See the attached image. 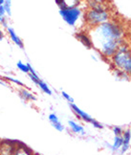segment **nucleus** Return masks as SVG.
Returning a JSON list of instances; mask_svg holds the SVG:
<instances>
[{"label":"nucleus","mask_w":131,"mask_h":155,"mask_svg":"<svg viewBox=\"0 0 131 155\" xmlns=\"http://www.w3.org/2000/svg\"><path fill=\"white\" fill-rule=\"evenodd\" d=\"M94 49L109 61L120 45L126 40V31L120 21L110 19L94 28L87 29Z\"/></svg>","instance_id":"1"},{"label":"nucleus","mask_w":131,"mask_h":155,"mask_svg":"<svg viewBox=\"0 0 131 155\" xmlns=\"http://www.w3.org/2000/svg\"><path fill=\"white\" fill-rule=\"evenodd\" d=\"M110 19L111 15L106 5H99L93 8H87L83 13V22L87 29L94 28Z\"/></svg>","instance_id":"2"},{"label":"nucleus","mask_w":131,"mask_h":155,"mask_svg":"<svg viewBox=\"0 0 131 155\" xmlns=\"http://www.w3.org/2000/svg\"><path fill=\"white\" fill-rule=\"evenodd\" d=\"M109 63L131 77V51L129 42L126 39L120 45L116 53L109 59Z\"/></svg>","instance_id":"3"},{"label":"nucleus","mask_w":131,"mask_h":155,"mask_svg":"<svg viewBox=\"0 0 131 155\" xmlns=\"http://www.w3.org/2000/svg\"><path fill=\"white\" fill-rule=\"evenodd\" d=\"M59 15L64 20L65 23L71 27H75L79 20L83 17V12L80 7L68 8V9H59Z\"/></svg>","instance_id":"4"},{"label":"nucleus","mask_w":131,"mask_h":155,"mask_svg":"<svg viewBox=\"0 0 131 155\" xmlns=\"http://www.w3.org/2000/svg\"><path fill=\"white\" fill-rule=\"evenodd\" d=\"M18 141L3 140L0 141V155H14Z\"/></svg>","instance_id":"5"},{"label":"nucleus","mask_w":131,"mask_h":155,"mask_svg":"<svg viewBox=\"0 0 131 155\" xmlns=\"http://www.w3.org/2000/svg\"><path fill=\"white\" fill-rule=\"evenodd\" d=\"M69 105H70L71 110H72L73 113L76 115V117L78 118V119H80V121L84 122V123H87V124H90L93 121L94 118L89 115L87 112H85V111H83L82 109H80L77 104H69Z\"/></svg>","instance_id":"6"},{"label":"nucleus","mask_w":131,"mask_h":155,"mask_svg":"<svg viewBox=\"0 0 131 155\" xmlns=\"http://www.w3.org/2000/svg\"><path fill=\"white\" fill-rule=\"evenodd\" d=\"M75 38L78 39L80 42L87 48L88 50H91L94 49V46H93V42H92V39L89 35L87 30L86 31H80V32H77L75 35Z\"/></svg>","instance_id":"7"},{"label":"nucleus","mask_w":131,"mask_h":155,"mask_svg":"<svg viewBox=\"0 0 131 155\" xmlns=\"http://www.w3.org/2000/svg\"><path fill=\"white\" fill-rule=\"evenodd\" d=\"M130 145H131V129L130 128H126L123 130V146L120 150L121 155L126 154L130 148Z\"/></svg>","instance_id":"8"},{"label":"nucleus","mask_w":131,"mask_h":155,"mask_svg":"<svg viewBox=\"0 0 131 155\" xmlns=\"http://www.w3.org/2000/svg\"><path fill=\"white\" fill-rule=\"evenodd\" d=\"M68 127L70 128V130L76 135H80V136H84L86 134V130L84 128V127L80 124V123L76 122L74 120H68L67 122Z\"/></svg>","instance_id":"9"},{"label":"nucleus","mask_w":131,"mask_h":155,"mask_svg":"<svg viewBox=\"0 0 131 155\" xmlns=\"http://www.w3.org/2000/svg\"><path fill=\"white\" fill-rule=\"evenodd\" d=\"M48 120H49V123L51 124V126L57 131H58V132H62V131L65 130L64 124L59 120V118L57 117L56 113H50L48 115Z\"/></svg>","instance_id":"10"},{"label":"nucleus","mask_w":131,"mask_h":155,"mask_svg":"<svg viewBox=\"0 0 131 155\" xmlns=\"http://www.w3.org/2000/svg\"><path fill=\"white\" fill-rule=\"evenodd\" d=\"M110 70H111L113 77L119 81H129L131 80V77L129 75H127L126 72H123V71L114 67L112 64H110Z\"/></svg>","instance_id":"11"},{"label":"nucleus","mask_w":131,"mask_h":155,"mask_svg":"<svg viewBox=\"0 0 131 155\" xmlns=\"http://www.w3.org/2000/svg\"><path fill=\"white\" fill-rule=\"evenodd\" d=\"M59 9H68L80 7L81 0H55Z\"/></svg>","instance_id":"12"},{"label":"nucleus","mask_w":131,"mask_h":155,"mask_svg":"<svg viewBox=\"0 0 131 155\" xmlns=\"http://www.w3.org/2000/svg\"><path fill=\"white\" fill-rule=\"evenodd\" d=\"M7 33L9 35V37L11 38V40L13 41V42L16 45V46H18L20 49H24V43H23V41L22 39L18 37V35L16 34V32L15 31V29L13 27H8L7 29Z\"/></svg>","instance_id":"13"},{"label":"nucleus","mask_w":131,"mask_h":155,"mask_svg":"<svg viewBox=\"0 0 131 155\" xmlns=\"http://www.w3.org/2000/svg\"><path fill=\"white\" fill-rule=\"evenodd\" d=\"M17 93H18L19 97L23 101H25V102H34V101H37L35 95H34L31 91H29L28 89H26L25 87L19 88Z\"/></svg>","instance_id":"14"},{"label":"nucleus","mask_w":131,"mask_h":155,"mask_svg":"<svg viewBox=\"0 0 131 155\" xmlns=\"http://www.w3.org/2000/svg\"><path fill=\"white\" fill-rule=\"evenodd\" d=\"M122 146H123V136H114V137H113L112 144H110V145L108 144L109 150L113 153L120 152Z\"/></svg>","instance_id":"15"},{"label":"nucleus","mask_w":131,"mask_h":155,"mask_svg":"<svg viewBox=\"0 0 131 155\" xmlns=\"http://www.w3.org/2000/svg\"><path fill=\"white\" fill-rule=\"evenodd\" d=\"M14 155H34V152L25 144L18 142Z\"/></svg>","instance_id":"16"},{"label":"nucleus","mask_w":131,"mask_h":155,"mask_svg":"<svg viewBox=\"0 0 131 155\" xmlns=\"http://www.w3.org/2000/svg\"><path fill=\"white\" fill-rule=\"evenodd\" d=\"M0 25H1L3 28H6V29L9 27L7 14H6V11H5L3 6H0Z\"/></svg>","instance_id":"17"},{"label":"nucleus","mask_w":131,"mask_h":155,"mask_svg":"<svg viewBox=\"0 0 131 155\" xmlns=\"http://www.w3.org/2000/svg\"><path fill=\"white\" fill-rule=\"evenodd\" d=\"M30 66H31V64H30L29 62L24 63L21 61H18L16 62L17 69H18L20 72L24 73V74H29V72H30Z\"/></svg>","instance_id":"18"},{"label":"nucleus","mask_w":131,"mask_h":155,"mask_svg":"<svg viewBox=\"0 0 131 155\" xmlns=\"http://www.w3.org/2000/svg\"><path fill=\"white\" fill-rule=\"evenodd\" d=\"M28 76H29V78H30V80H31L34 84H38V82L40 81V78H39V76L38 75V73L35 72V70L32 67V65L30 66V72H29V74H28Z\"/></svg>","instance_id":"19"},{"label":"nucleus","mask_w":131,"mask_h":155,"mask_svg":"<svg viewBox=\"0 0 131 155\" xmlns=\"http://www.w3.org/2000/svg\"><path fill=\"white\" fill-rule=\"evenodd\" d=\"M38 86L39 87V89H40V90L42 91L43 93H45L46 95H48V96H52L53 92H52V90H51V88L49 87V85L47 84V83H46L44 81L40 80V81L38 82Z\"/></svg>","instance_id":"20"},{"label":"nucleus","mask_w":131,"mask_h":155,"mask_svg":"<svg viewBox=\"0 0 131 155\" xmlns=\"http://www.w3.org/2000/svg\"><path fill=\"white\" fill-rule=\"evenodd\" d=\"M87 8H93L99 5H106L107 0H85Z\"/></svg>","instance_id":"21"},{"label":"nucleus","mask_w":131,"mask_h":155,"mask_svg":"<svg viewBox=\"0 0 131 155\" xmlns=\"http://www.w3.org/2000/svg\"><path fill=\"white\" fill-rule=\"evenodd\" d=\"M3 79L6 80V81H8L13 82V83H15V84L18 85V86H20V87H26V85H25V83H24V82H22L21 81L15 79V78H11V77L5 76V77H3Z\"/></svg>","instance_id":"22"},{"label":"nucleus","mask_w":131,"mask_h":155,"mask_svg":"<svg viewBox=\"0 0 131 155\" xmlns=\"http://www.w3.org/2000/svg\"><path fill=\"white\" fill-rule=\"evenodd\" d=\"M111 130H112V133L114 136H123L124 129L120 126H113Z\"/></svg>","instance_id":"23"},{"label":"nucleus","mask_w":131,"mask_h":155,"mask_svg":"<svg viewBox=\"0 0 131 155\" xmlns=\"http://www.w3.org/2000/svg\"><path fill=\"white\" fill-rule=\"evenodd\" d=\"M3 7L6 11V14L10 17L11 15V0H5Z\"/></svg>","instance_id":"24"},{"label":"nucleus","mask_w":131,"mask_h":155,"mask_svg":"<svg viewBox=\"0 0 131 155\" xmlns=\"http://www.w3.org/2000/svg\"><path fill=\"white\" fill-rule=\"evenodd\" d=\"M90 124L91 126L94 127V128H96V129H99V130H103V128H104V126L103 124L100 123V122H99L98 120H96V119H93V121L90 123Z\"/></svg>","instance_id":"25"},{"label":"nucleus","mask_w":131,"mask_h":155,"mask_svg":"<svg viewBox=\"0 0 131 155\" xmlns=\"http://www.w3.org/2000/svg\"><path fill=\"white\" fill-rule=\"evenodd\" d=\"M61 96L62 98L66 101V102L68 104H74V99L70 96V95L67 93V92H65V91H61Z\"/></svg>","instance_id":"26"},{"label":"nucleus","mask_w":131,"mask_h":155,"mask_svg":"<svg viewBox=\"0 0 131 155\" xmlns=\"http://www.w3.org/2000/svg\"><path fill=\"white\" fill-rule=\"evenodd\" d=\"M2 26L0 25V41H2L3 39H4V33H3V31H2V28H1Z\"/></svg>","instance_id":"27"},{"label":"nucleus","mask_w":131,"mask_h":155,"mask_svg":"<svg viewBox=\"0 0 131 155\" xmlns=\"http://www.w3.org/2000/svg\"><path fill=\"white\" fill-rule=\"evenodd\" d=\"M0 85H3V86H6V82L3 81L2 80H0Z\"/></svg>","instance_id":"28"},{"label":"nucleus","mask_w":131,"mask_h":155,"mask_svg":"<svg viewBox=\"0 0 131 155\" xmlns=\"http://www.w3.org/2000/svg\"><path fill=\"white\" fill-rule=\"evenodd\" d=\"M5 3V0H0V6H3Z\"/></svg>","instance_id":"29"},{"label":"nucleus","mask_w":131,"mask_h":155,"mask_svg":"<svg viewBox=\"0 0 131 155\" xmlns=\"http://www.w3.org/2000/svg\"><path fill=\"white\" fill-rule=\"evenodd\" d=\"M129 42V47H130V51H131V39H130V41H128Z\"/></svg>","instance_id":"30"},{"label":"nucleus","mask_w":131,"mask_h":155,"mask_svg":"<svg viewBox=\"0 0 131 155\" xmlns=\"http://www.w3.org/2000/svg\"><path fill=\"white\" fill-rule=\"evenodd\" d=\"M34 155H39L38 153H34Z\"/></svg>","instance_id":"31"}]
</instances>
